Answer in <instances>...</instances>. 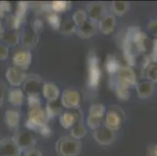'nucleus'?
<instances>
[{
  "label": "nucleus",
  "mask_w": 157,
  "mask_h": 156,
  "mask_svg": "<svg viewBox=\"0 0 157 156\" xmlns=\"http://www.w3.org/2000/svg\"><path fill=\"white\" fill-rule=\"evenodd\" d=\"M55 149L58 156H78L82 149V144L71 136H64L56 141Z\"/></svg>",
  "instance_id": "obj_1"
},
{
  "label": "nucleus",
  "mask_w": 157,
  "mask_h": 156,
  "mask_svg": "<svg viewBox=\"0 0 157 156\" xmlns=\"http://www.w3.org/2000/svg\"><path fill=\"white\" fill-rule=\"evenodd\" d=\"M88 85L90 88L95 89L101 81L102 71L99 59L94 50L91 51L88 56Z\"/></svg>",
  "instance_id": "obj_2"
},
{
  "label": "nucleus",
  "mask_w": 157,
  "mask_h": 156,
  "mask_svg": "<svg viewBox=\"0 0 157 156\" xmlns=\"http://www.w3.org/2000/svg\"><path fill=\"white\" fill-rule=\"evenodd\" d=\"M48 121L49 120L47 116L45 108H42V107L29 108L25 127L30 131L39 132L42 127H45V125H48Z\"/></svg>",
  "instance_id": "obj_3"
},
{
  "label": "nucleus",
  "mask_w": 157,
  "mask_h": 156,
  "mask_svg": "<svg viewBox=\"0 0 157 156\" xmlns=\"http://www.w3.org/2000/svg\"><path fill=\"white\" fill-rule=\"evenodd\" d=\"M104 125L113 131L120 130L125 119V113L122 108L117 105H113L105 112Z\"/></svg>",
  "instance_id": "obj_4"
},
{
  "label": "nucleus",
  "mask_w": 157,
  "mask_h": 156,
  "mask_svg": "<svg viewBox=\"0 0 157 156\" xmlns=\"http://www.w3.org/2000/svg\"><path fill=\"white\" fill-rule=\"evenodd\" d=\"M137 84V75L133 68L128 66L121 67L117 74H116L114 85L121 86L130 88Z\"/></svg>",
  "instance_id": "obj_5"
},
{
  "label": "nucleus",
  "mask_w": 157,
  "mask_h": 156,
  "mask_svg": "<svg viewBox=\"0 0 157 156\" xmlns=\"http://www.w3.org/2000/svg\"><path fill=\"white\" fill-rule=\"evenodd\" d=\"M12 139L21 151H27L35 148L36 140L31 133L28 131H18L12 137Z\"/></svg>",
  "instance_id": "obj_6"
},
{
  "label": "nucleus",
  "mask_w": 157,
  "mask_h": 156,
  "mask_svg": "<svg viewBox=\"0 0 157 156\" xmlns=\"http://www.w3.org/2000/svg\"><path fill=\"white\" fill-rule=\"evenodd\" d=\"M81 94L77 90L72 88L65 89L61 95V105L66 108H78L81 105Z\"/></svg>",
  "instance_id": "obj_7"
},
{
  "label": "nucleus",
  "mask_w": 157,
  "mask_h": 156,
  "mask_svg": "<svg viewBox=\"0 0 157 156\" xmlns=\"http://www.w3.org/2000/svg\"><path fill=\"white\" fill-rule=\"evenodd\" d=\"M92 137L101 145H109L115 141L117 135L115 131H111L104 126L95 130L92 134Z\"/></svg>",
  "instance_id": "obj_8"
},
{
  "label": "nucleus",
  "mask_w": 157,
  "mask_h": 156,
  "mask_svg": "<svg viewBox=\"0 0 157 156\" xmlns=\"http://www.w3.org/2000/svg\"><path fill=\"white\" fill-rule=\"evenodd\" d=\"M85 11L90 21L97 23L106 14V6L103 2H91L87 5Z\"/></svg>",
  "instance_id": "obj_9"
},
{
  "label": "nucleus",
  "mask_w": 157,
  "mask_h": 156,
  "mask_svg": "<svg viewBox=\"0 0 157 156\" xmlns=\"http://www.w3.org/2000/svg\"><path fill=\"white\" fill-rule=\"evenodd\" d=\"M26 73L22 70L15 67H11L7 69L6 71V77L10 84L13 88L19 87L24 84L27 78Z\"/></svg>",
  "instance_id": "obj_10"
},
{
  "label": "nucleus",
  "mask_w": 157,
  "mask_h": 156,
  "mask_svg": "<svg viewBox=\"0 0 157 156\" xmlns=\"http://www.w3.org/2000/svg\"><path fill=\"white\" fill-rule=\"evenodd\" d=\"M32 61V55L28 50H21L17 51L13 56L12 62L13 67L17 68L26 70L30 67Z\"/></svg>",
  "instance_id": "obj_11"
},
{
  "label": "nucleus",
  "mask_w": 157,
  "mask_h": 156,
  "mask_svg": "<svg viewBox=\"0 0 157 156\" xmlns=\"http://www.w3.org/2000/svg\"><path fill=\"white\" fill-rule=\"evenodd\" d=\"M21 152L12 137H5L0 141V156H21Z\"/></svg>",
  "instance_id": "obj_12"
},
{
  "label": "nucleus",
  "mask_w": 157,
  "mask_h": 156,
  "mask_svg": "<svg viewBox=\"0 0 157 156\" xmlns=\"http://www.w3.org/2000/svg\"><path fill=\"white\" fill-rule=\"evenodd\" d=\"M24 90L29 94H38L42 84V78L37 74H31L27 76L26 80L24 82Z\"/></svg>",
  "instance_id": "obj_13"
},
{
  "label": "nucleus",
  "mask_w": 157,
  "mask_h": 156,
  "mask_svg": "<svg viewBox=\"0 0 157 156\" xmlns=\"http://www.w3.org/2000/svg\"><path fill=\"white\" fill-rule=\"evenodd\" d=\"M59 124L64 129H70L79 124L81 120V113L78 112V108L75 112L67 111L62 112L59 116Z\"/></svg>",
  "instance_id": "obj_14"
},
{
  "label": "nucleus",
  "mask_w": 157,
  "mask_h": 156,
  "mask_svg": "<svg viewBox=\"0 0 157 156\" xmlns=\"http://www.w3.org/2000/svg\"><path fill=\"white\" fill-rule=\"evenodd\" d=\"M116 18L113 14L106 13L98 22V29L105 35L112 34L116 28Z\"/></svg>",
  "instance_id": "obj_15"
},
{
  "label": "nucleus",
  "mask_w": 157,
  "mask_h": 156,
  "mask_svg": "<svg viewBox=\"0 0 157 156\" xmlns=\"http://www.w3.org/2000/svg\"><path fill=\"white\" fill-rule=\"evenodd\" d=\"M97 31L96 23H94L90 20H88L83 24L78 26L76 28L75 34L81 38H89L95 35Z\"/></svg>",
  "instance_id": "obj_16"
},
{
  "label": "nucleus",
  "mask_w": 157,
  "mask_h": 156,
  "mask_svg": "<svg viewBox=\"0 0 157 156\" xmlns=\"http://www.w3.org/2000/svg\"><path fill=\"white\" fill-rule=\"evenodd\" d=\"M21 121V114L14 109H8L4 114V122L11 131H17L19 128Z\"/></svg>",
  "instance_id": "obj_17"
},
{
  "label": "nucleus",
  "mask_w": 157,
  "mask_h": 156,
  "mask_svg": "<svg viewBox=\"0 0 157 156\" xmlns=\"http://www.w3.org/2000/svg\"><path fill=\"white\" fill-rule=\"evenodd\" d=\"M42 94L44 98L48 101H55L58 100L59 97V88L53 83L46 82L42 84Z\"/></svg>",
  "instance_id": "obj_18"
},
{
  "label": "nucleus",
  "mask_w": 157,
  "mask_h": 156,
  "mask_svg": "<svg viewBox=\"0 0 157 156\" xmlns=\"http://www.w3.org/2000/svg\"><path fill=\"white\" fill-rule=\"evenodd\" d=\"M137 95L140 99H147L152 96L154 91V86L151 81H142L136 84Z\"/></svg>",
  "instance_id": "obj_19"
},
{
  "label": "nucleus",
  "mask_w": 157,
  "mask_h": 156,
  "mask_svg": "<svg viewBox=\"0 0 157 156\" xmlns=\"http://www.w3.org/2000/svg\"><path fill=\"white\" fill-rule=\"evenodd\" d=\"M7 98L9 102L13 106H21L24 101V91L17 88H10L8 91Z\"/></svg>",
  "instance_id": "obj_20"
},
{
  "label": "nucleus",
  "mask_w": 157,
  "mask_h": 156,
  "mask_svg": "<svg viewBox=\"0 0 157 156\" xmlns=\"http://www.w3.org/2000/svg\"><path fill=\"white\" fill-rule=\"evenodd\" d=\"M122 67L117 58L113 55H108L105 62V70L109 75L114 76L117 74L121 67Z\"/></svg>",
  "instance_id": "obj_21"
},
{
  "label": "nucleus",
  "mask_w": 157,
  "mask_h": 156,
  "mask_svg": "<svg viewBox=\"0 0 157 156\" xmlns=\"http://www.w3.org/2000/svg\"><path fill=\"white\" fill-rule=\"evenodd\" d=\"M21 41L24 48H35L38 42V36L33 31H25L21 36Z\"/></svg>",
  "instance_id": "obj_22"
},
{
  "label": "nucleus",
  "mask_w": 157,
  "mask_h": 156,
  "mask_svg": "<svg viewBox=\"0 0 157 156\" xmlns=\"http://www.w3.org/2000/svg\"><path fill=\"white\" fill-rule=\"evenodd\" d=\"M61 103L58 102V100L55 101H48L45 105V111L48 116V120L56 118L62 114V108Z\"/></svg>",
  "instance_id": "obj_23"
},
{
  "label": "nucleus",
  "mask_w": 157,
  "mask_h": 156,
  "mask_svg": "<svg viewBox=\"0 0 157 156\" xmlns=\"http://www.w3.org/2000/svg\"><path fill=\"white\" fill-rule=\"evenodd\" d=\"M130 8V3L127 1H113L112 2V10L114 14L118 17H123Z\"/></svg>",
  "instance_id": "obj_24"
},
{
  "label": "nucleus",
  "mask_w": 157,
  "mask_h": 156,
  "mask_svg": "<svg viewBox=\"0 0 157 156\" xmlns=\"http://www.w3.org/2000/svg\"><path fill=\"white\" fill-rule=\"evenodd\" d=\"M105 112H106L105 107L102 103L92 104L88 108V116H92L104 118Z\"/></svg>",
  "instance_id": "obj_25"
},
{
  "label": "nucleus",
  "mask_w": 157,
  "mask_h": 156,
  "mask_svg": "<svg viewBox=\"0 0 157 156\" xmlns=\"http://www.w3.org/2000/svg\"><path fill=\"white\" fill-rule=\"evenodd\" d=\"M76 28L77 27L74 24L72 20L66 19L64 21H62L59 31L63 33V34H66V35H71V34H73L75 33Z\"/></svg>",
  "instance_id": "obj_26"
},
{
  "label": "nucleus",
  "mask_w": 157,
  "mask_h": 156,
  "mask_svg": "<svg viewBox=\"0 0 157 156\" xmlns=\"http://www.w3.org/2000/svg\"><path fill=\"white\" fill-rule=\"evenodd\" d=\"M71 2L67 1H53L50 3L51 10L53 13H63L71 9Z\"/></svg>",
  "instance_id": "obj_27"
},
{
  "label": "nucleus",
  "mask_w": 157,
  "mask_h": 156,
  "mask_svg": "<svg viewBox=\"0 0 157 156\" xmlns=\"http://www.w3.org/2000/svg\"><path fill=\"white\" fill-rule=\"evenodd\" d=\"M87 134V129L85 125L79 123L72 127L71 131V137L76 140H81Z\"/></svg>",
  "instance_id": "obj_28"
},
{
  "label": "nucleus",
  "mask_w": 157,
  "mask_h": 156,
  "mask_svg": "<svg viewBox=\"0 0 157 156\" xmlns=\"http://www.w3.org/2000/svg\"><path fill=\"white\" fill-rule=\"evenodd\" d=\"M2 39L8 46H16L21 41V35L17 31H11L5 34Z\"/></svg>",
  "instance_id": "obj_29"
},
{
  "label": "nucleus",
  "mask_w": 157,
  "mask_h": 156,
  "mask_svg": "<svg viewBox=\"0 0 157 156\" xmlns=\"http://www.w3.org/2000/svg\"><path fill=\"white\" fill-rule=\"evenodd\" d=\"M88 21V14L84 10H78L72 16V21L76 27L81 26Z\"/></svg>",
  "instance_id": "obj_30"
},
{
  "label": "nucleus",
  "mask_w": 157,
  "mask_h": 156,
  "mask_svg": "<svg viewBox=\"0 0 157 156\" xmlns=\"http://www.w3.org/2000/svg\"><path fill=\"white\" fill-rule=\"evenodd\" d=\"M47 21L52 29L59 31L62 23V19L58 14L56 13H49L47 16Z\"/></svg>",
  "instance_id": "obj_31"
},
{
  "label": "nucleus",
  "mask_w": 157,
  "mask_h": 156,
  "mask_svg": "<svg viewBox=\"0 0 157 156\" xmlns=\"http://www.w3.org/2000/svg\"><path fill=\"white\" fill-rule=\"evenodd\" d=\"M29 9V4L27 2H19L15 12V16L19 18L22 22H24L26 17L27 12Z\"/></svg>",
  "instance_id": "obj_32"
},
{
  "label": "nucleus",
  "mask_w": 157,
  "mask_h": 156,
  "mask_svg": "<svg viewBox=\"0 0 157 156\" xmlns=\"http://www.w3.org/2000/svg\"><path fill=\"white\" fill-rule=\"evenodd\" d=\"M114 91L119 99L122 101H128L131 97V92L129 91V88L121 87V86L114 85Z\"/></svg>",
  "instance_id": "obj_33"
},
{
  "label": "nucleus",
  "mask_w": 157,
  "mask_h": 156,
  "mask_svg": "<svg viewBox=\"0 0 157 156\" xmlns=\"http://www.w3.org/2000/svg\"><path fill=\"white\" fill-rule=\"evenodd\" d=\"M23 24L22 21L16 17L15 14L13 15H9L6 17V25L10 29L12 30L13 31H17L21 27V24Z\"/></svg>",
  "instance_id": "obj_34"
},
{
  "label": "nucleus",
  "mask_w": 157,
  "mask_h": 156,
  "mask_svg": "<svg viewBox=\"0 0 157 156\" xmlns=\"http://www.w3.org/2000/svg\"><path fill=\"white\" fill-rule=\"evenodd\" d=\"M102 122H103V118L92 116H88L87 118V125L93 131L102 127Z\"/></svg>",
  "instance_id": "obj_35"
},
{
  "label": "nucleus",
  "mask_w": 157,
  "mask_h": 156,
  "mask_svg": "<svg viewBox=\"0 0 157 156\" xmlns=\"http://www.w3.org/2000/svg\"><path fill=\"white\" fill-rule=\"evenodd\" d=\"M147 79L151 82H157V64L152 63L145 70Z\"/></svg>",
  "instance_id": "obj_36"
},
{
  "label": "nucleus",
  "mask_w": 157,
  "mask_h": 156,
  "mask_svg": "<svg viewBox=\"0 0 157 156\" xmlns=\"http://www.w3.org/2000/svg\"><path fill=\"white\" fill-rule=\"evenodd\" d=\"M28 104L29 108L42 107L39 94H29V95H28Z\"/></svg>",
  "instance_id": "obj_37"
},
{
  "label": "nucleus",
  "mask_w": 157,
  "mask_h": 156,
  "mask_svg": "<svg viewBox=\"0 0 157 156\" xmlns=\"http://www.w3.org/2000/svg\"><path fill=\"white\" fill-rule=\"evenodd\" d=\"M31 28H32V31L37 34L38 36V34L44 30V23L39 18H35V20H33L32 24H31Z\"/></svg>",
  "instance_id": "obj_38"
},
{
  "label": "nucleus",
  "mask_w": 157,
  "mask_h": 156,
  "mask_svg": "<svg viewBox=\"0 0 157 156\" xmlns=\"http://www.w3.org/2000/svg\"><path fill=\"white\" fill-rule=\"evenodd\" d=\"M12 10V4L10 2L2 1L0 2V19L5 17L7 13L10 12Z\"/></svg>",
  "instance_id": "obj_39"
},
{
  "label": "nucleus",
  "mask_w": 157,
  "mask_h": 156,
  "mask_svg": "<svg viewBox=\"0 0 157 156\" xmlns=\"http://www.w3.org/2000/svg\"><path fill=\"white\" fill-rule=\"evenodd\" d=\"M10 49L7 45L0 44V60H5L8 58Z\"/></svg>",
  "instance_id": "obj_40"
},
{
  "label": "nucleus",
  "mask_w": 157,
  "mask_h": 156,
  "mask_svg": "<svg viewBox=\"0 0 157 156\" xmlns=\"http://www.w3.org/2000/svg\"><path fill=\"white\" fill-rule=\"evenodd\" d=\"M148 31L153 36L157 37V21H152L148 24Z\"/></svg>",
  "instance_id": "obj_41"
},
{
  "label": "nucleus",
  "mask_w": 157,
  "mask_h": 156,
  "mask_svg": "<svg viewBox=\"0 0 157 156\" xmlns=\"http://www.w3.org/2000/svg\"><path fill=\"white\" fill-rule=\"evenodd\" d=\"M6 91V87L5 83L0 81V107H2V105H3Z\"/></svg>",
  "instance_id": "obj_42"
},
{
  "label": "nucleus",
  "mask_w": 157,
  "mask_h": 156,
  "mask_svg": "<svg viewBox=\"0 0 157 156\" xmlns=\"http://www.w3.org/2000/svg\"><path fill=\"white\" fill-rule=\"evenodd\" d=\"M38 133L42 136H43V137H50L51 134H52V130H51L50 127L48 124V125H45V127H42Z\"/></svg>",
  "instance_id": "obj_43"
},
{
  "label": "nucleus",
  "mask_w": 157,
  "mask_h": 156,
  "mask_svg": "<svg viewBox=\"0 0 157 156\" xmlns=\"http://www.w3.org/2000/svg\"><path fill=\"white\" fill-rule=\"evenodd\" d=\"M24 156H43L42 151L36 148H32L27 151H24Z\"/></svg>",
  "instance_id": "obj_44"
},
{
  "label": "nucleus",
  "mask_w": 157,
  "mask_h": 156,
  "mask_svg": "<svg viewBox=\"0 0 157 156\" xmlns=\"http://www.w3.org/2000/svg\"><path fill=\"white\" fill-rule=\"evenodd\" d=\"M151 63L152 62H151L149 55H145V56L143 57V59H142V67L144 70H145L151 65Z\"/></svg>",
  "instance_id": "obj_45"
},
{
  "label": "nucleus",
  "mask_w": 157,
  "mask_h": 156,
  "mask_svg": "<svg viewBox=\"0 0 157 156\" xmlns=\"http://www.w3.org/2000/svg\"><path fill=\"white\" fill-rule=\"evenodd\" d=\"M148 154L149 156H157V144H153L148 147Z\"/></svg>",
  "instance_id": "obj_46"
},
{
  "label": "nucleus",
  "mask_w": 157,
  "mask_h": 156,
  "mask_svg": "<svg viewBox=\"0 0 157 156\" xmlns=\"http://www.w3.org/2000/svg\"><path fill=\"white\" fill-rule=\"evenodd\" d=\"M149 57H150L151 62L152 63H157V53L156 52H154V51H152V53L149 55Z\"/></svg>",
  "instance_id": "obj_47"
},
{
  "label": "nucleus",
  "mask_w": 157,
  "mask_h": 156,
  "mask_svg": "<svg viewBox=\"0 0 157 156\" xmlns=\"http://www.w3.org/2000/svg\"><path fill=\"white\" fill-rule=\"evenodd\" d=\"M5 29H4V27L2 25V24L0 22V39H2L5 35Z\"/></svg>",
  "instance_id": "obj_48"
},
{
  "label": "nucleus",
  "mask_w": 157,
  "mask_h": 156,
  "mask_svg": "<svg viewBox=\"0 0 157 156\" xmlns=\"http://www.w3.org/2000/svg\"><path fill=\"white\" fill-rule=\"evenodd\" d=\"M152 51L157 53V38H155L152 43Z\"/></svg>",
  "instance_id": "obj_49"
}]
</instances>
